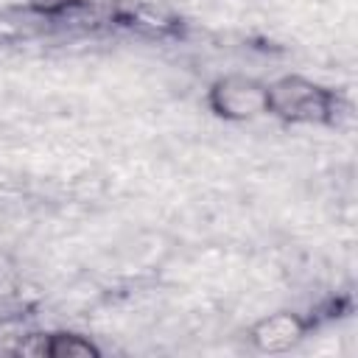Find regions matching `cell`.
I'll return each mask as SVG.
<instances>
[{"mask_svg":"<svg viewBox=\"0 0 358 358\" xmlns=\"http://www.w3.org/2000/svg\"><path fill=\"white\" fill-rule=\"evenodd\" d=\"M266 90H268V112H274L285 120H294V123L333 120L336 98L308 78L285 76V78H277L274 84H268Z\"/></svg>","mask_w":358,"mask_h":358,"instance_id":"cell-1","label":"cell"},{"mask_svg":"<svg viewBox=\"0 0 358 358\" xmlns=\"http://www.w3.org/2000/svg\"><path fill=\"white\" fill-rule=\"evenodd\" d=\"M210 106L221 117L252 120L268 112V90L249 76H224L210 90Z\"/></svg>","mask_w":358,"mask_h":358,"instance_id":"cell-2","label":"cell"},{"mask_svg":"<svg viewBox=\"0 0 358 358\" xmlns=\"http://www.w3.org/2000/svg\"><path fill=\"white\" fill-rule=\"evenodd\" d=\"M302 333H305L302 319L296 313L280 310V313H271V316L260 319L252 327V341L263 352H282V350L294 347L302 338Z\"/></svg>","mask_w":358,"mask_h":358,"instance_id":"cell-3","label":"cell"},{"mask_svg":"<svg viewBox=\"0 0 358 358\" xmlns=\"http://www.w3.org/2000/svg\"><path fill=\"white\" fill-rule=\"evenodd\" d=\"M31 336L28 324L20 316H6L0 319V350L3 352H20L22 341Z\"/></svg>","mask_w":358,"mask_h":358,"instance_id":"cell-4","label":"cell"}]
</instances>
